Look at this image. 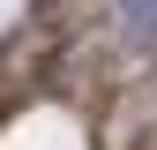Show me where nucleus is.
<instances>
[{"mask_svg":"<svg viewBox=\"0 0 157 150\" xmlns=\"http://www.w3.org/2000/svg\"><path fill=\"white\" fill-rule=\"evenodd\" d=\"M112 15H120V38L157 45V0H112Z\"/></svg>","mask_w":157,"mask_h":150,"instance_id":"1","label":"nucleus"}]
</instances>
